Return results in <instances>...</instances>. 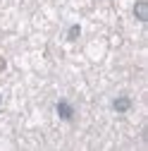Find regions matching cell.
<instances>
[{"instance_id":"obj_1","label":"cell","mask_w":148,"mask_h":151,"mask_svg":"<svg viewBox=\"0 0 148 151\" xmlns=\"http://www.w3.org/2000/svg\"><path fill=\"white\" fill-rule=\"evenodd\" d=\"M55 110H58V118L60 120H65V122H72L74 120V106L69 103V101H58V106H55Z\"/></svg>"},{"instance_id":"obj_2","label":"cell","mask_w":148,"mask_h":151,"mask_svg":"<svg viewBox=\"0 0 148 151\" xmlns=\"http://www.w3.org/2000/svg\"><path fill=\"white\" fill-rule=\"evenodd\" d=\"M110 106H112L115 113H129V110H132V99L124 96V93H120V96L112 99V103H110Z\"/></svg>"},{"instance_id":"obj_3","label":"cell","mask_w":148,"mask_h":151,"mask_svg":"<svg viewBox=\"0 0 148 151\" xmlns=\"http://www.w3.org/2000/svg\"><path fill=\"white\" fill-rule=\"evenodd\" d=\"M134 17L139 22H148V3L146 0H136L134 3Z\"/></svg>"},{"instance_id":"obj_4","label":"cell","mask_w":148,"mask_h":151,"mask_svg":"<svg viewBox=\"0 0 148 151\" xmlns=\"http://www.w3.org/2000/svg\"><path fill=\"white\" fill-rule=\"evenodd\" d=\"M79 34H81V27H79V24H72L69 31H67V41H77Z\"/></svg>"},{"instance_id":"obj_5","label":"cell","mask_w":148,"mask_h":151,"mask_svg":"<svg viewBox=\"0 0 148 151\" xmlns=\"http://www.w3.org/2000/svg\"><path fill=\"white\" fill-rule=\"evenodd\" d=\"M0 103H3V93H0Z\"/></svg>"}]
</instances>
